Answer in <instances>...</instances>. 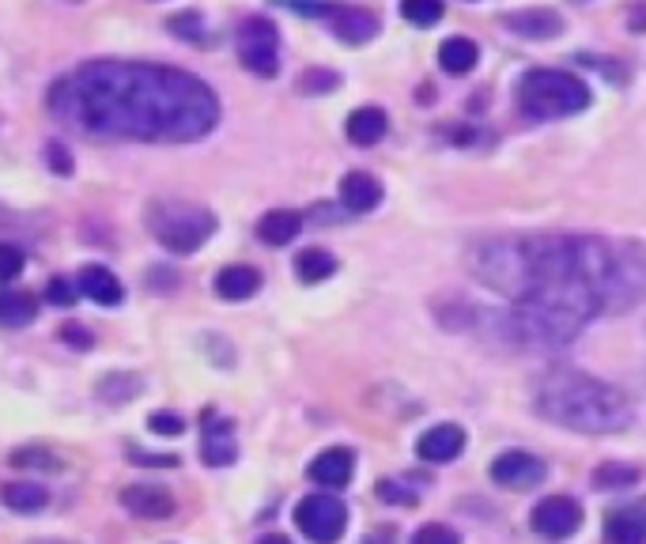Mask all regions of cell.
<instances>
[{"instance_id": "cell-4", "label": "cell", "mask_w": 646, "mask_h": 544, "mask_svg": "<svg viewBox=\"0 0 646 544\" xmlns=\"http://www.w3.org/2000/svg\"><path fill=\"white\" fill-rule=\"evenodd\" d=\"M216 227H220L216 212H208L197 200L163 197L148 205V231L156 235L170 254H197L208 238L216 235Z\"/></svg>"}, {"instance_id": "cell-25", "label": "cell", "mask_w": 646, "mask_h": 544, "mask_svg": "<svg viewBox=\"0 0 646 544\" xmlns=\"http://www.w3.org/2000/svg\"><path fill=\"white\" fill-rule=\"evenodd\" d=\"M332 273H337V257H332L329 250L310 246V250H302L296 257V276L302 284H321V280H329Z\"/></svg>"}, {"instance_id": "cell-30", "label": "cell", "mask_w": 646, "mask_h": 544, "mask_svg": "<svg viewBox=\"0 0 646 544\" xmlns=\"http://www.w3.org/2000/svg\"><path fill=\"white\" fill-rule=\"evenodd\" d=\"M413 544H461V537H458V530L443 526V522H427V526L416 530Z\"/></svg>"}, {"instance_id": "cell-34", "label": "cell", "mask_w": 646, "mask_h": 544, "mask_svg": "<svg viewBox=\"0 0 646 544\" xmlns=\"http://www.w3.org/2000/svg\"><path fill=\"white\" fill-rule=\"evenodd\" d=\"M19 273H23V250H16V246L0 243V284L16 280Z\"/></svg>"}, {"instance_id": "cell-6", "label": "cell", "mask_w": 646, "mask_h": 544, "mask_svg": "<svg viewBox=\"0 0 646 544\" xmlns=\"http://www.w3.org/2000/svg\"><path fill=\"white\" fill-rule=\"evenodd\" d=\"M239 61L261 80H272L280 72V34L269 19L250 16L239 27Z\"/></svg>"}, {"instance_id": "cell-39", "label": "cell", "mask_w": 646, "mask_h": 544, "mask_svg": "<svg viewBox=\"0 0 646 544\" xmlns=\"http://www.w3.org/2000/svg\"><path fill=\"white\" fill-rule=\"evenodd\" d=\"M61 340H64L69 348H76V352H88V348L95 345L91 333L83 329V326H76V322H72V326H64V329H61Z\"/></svg>"}, {"instance_id": "cell-18", "label": "cell", "mask_w": 646, "mask_h": 544, "mask_svg": "<svg viewBox=\"0 0 646 544\" xmlns=\"http://www.w3.org/2000/svg\"><path fill=\"white\" fill-rule=\"evenodd\" d=\"M386 129H389L386 110H378V107H359V110H351V113H348V121H345L348 140H351V145H359V148L378 145V140L386 137Z\"/></svg>"}, {"instance_id": "cell-12", "label": "cell", "mask_w": 646, "mask_h": 544, "mask_svg": "<svg viewBox=\"0 0 646 544\" xmlns=\"http://www.w3.org/2000/svg\"><path fill=\"white\" fill-rule=\"evenodd\" d=\"M351 473H356V454H351L348 446H329V451H321L315 462H310V481L332 492L348 488Z\"/></svg>"}, {"instance_id": "cell-1", "label": "cell", "mask_w": 646, "mask_h": 544, "mask_svg": "<svg viewBox=\"0 0 646 544\" xmlns=\"http://www.w3.org/2000/svg\"><path fill=\"white\" fill-rule=\"evenodd\" d=\"M484 288L515 303L510 329L529 348L572 345L597 314L646 299V257L594 235H510L473 250Z\"/></svg>"}, {"instance_id": "cell-32", "label": "cell", "mask_w": 646, "mask_h": 544, "mask_svg": "<svg viewBox=\"0 0 646 544\" xmlns=\"http://www.w3.org/2000/svg\"><path fill=\"white\" fill-rule=\"evenodd\" d=\"M277 4L288 8V12L307 16V19H329V12H332L329 0H277Z\"/></svg>"}, {"instance_id": "cell-35", "label": "cell", "mask_w": 646, "mask_h": 544, "mask_svg": "<svg viewBox=\"0 0 646 544\" xmlns=\"http://www.w3.org/2000/svg\"><path fill=\"white\" fill-rule=\"evenodd\" d=\"M46 299L53 303V307H72L76 303V288L69 280H61V276H53L50 284H46Z\"/></svg>"}, {"instance_id": "cell-20", "label": "cell", "mask_w": 646, "mask_h": 544, "mask_svg": "<svg viewBox=\"0 0 646 544\" xmlns=\"http://www.w3.org/2000/svg\"><path fill=\"white\" fill-rule=\"evenodd\" d=\"M258 288H261V273L250 269V265H227V269L216 276V291H220L227 303L250 299V295H258Z\"/></svg>"}, {"instance_id": "cell-3", "label": "cell", "mask_w": 646, "mask_h": 544, "mask_svg": "<svg viewBox=\"0 0 646 544\" xmlns=\"http://www.w3.org/2000/svg\"><path fill=\"white\" fill-rule=\"evenodd\" d=\"M537 413L567 432L583 435H613L635 419L632 397L620 386H609L602 378H590L583 370H548L537 386Z\"/></svg>"}, {"instance_id": "cell-40", "label": "cell", "mask_w": 646, "mask_h": 544, "mask_svg": "<svg viewBox=\"0 0 646 544\" xmlns=\"http://www.w3.org/2000/svg\"><path fill=\"white\" fill-rule=\"evenodd\" d=\"M46 159H50V170L53 175H72V156L64 151L61 145H50L46 148Z\"/></svg>"}, {"instance_id": "cell-33", "label": "cell", "mask_w": 646, "mask_h": 544, "mask_svg": "<svg viewBox=\"0 0 646 544\" xmlns=\"http://www.w3.org/2000/svg\"><path fill=\"white\" fill-rule=\"evenodd\" d=\"M148 427H151L156 435L178 438V435L186 432V419L178 416V413H151V416H148Z\"/></svg>"}, {"instance_id": "cell-21", "label": "cell", "mask_w": 646, "mask_h": 544, "mask_svg": "<svg viewBox=\"0 0 646 544\" xmlns=\"http://www.w3.org/2000/svg\"><path fill=\"white\" fill-rule=\"evenodd\" d=\"M477 61H480V46L473 42V38L454 34L439 46V65H443V72H450V76L473 72L477 69Z\"/></svg>"}, {"instance_id": "cell-28", "label": "cell", "mask_w": 646, "mask_h": 544, "mask_svg": "<svg viewBox=\"0 0 646 544\" xmlns=\"http://www.w3.org/2000/svg\"><path fill=\"white\" fill-rule=\"evenodd\" d=\"M443 12H446L443 0H401V16L408 19V23H416V27L439 23Z\"/></svg>"}, {"instance_id": "cell-38", "label": "cell", "mask_w": 646, "mask_h": 544, "mask_svg": "<svg viewBox=\"0 0 646 544\" xmlns=\"http://www.w3.org/2000/svg\"><path fill=\"white\" fill-rule=\"evenodd\" d=\"M129 462H132V465H156V469H175L178 457H175V454H145V451H137V446H132V451H129Z\"/></svg>"}, {"instance_id": "cell-26", "label": "cell", "mask_w": 646, "mask_h": 544, "mask_svg": "<svg viewBox=\"0 0 646 544\" xmlns=\"http://www.w3.org/2000/svg\"><path fill=\"white\" fill-rule=\"evenodd\" d=\"M140 389H145V382H140L137 375H118V370L99 382V397L107 400V405H129Z\"/></svg>"}, {"instance_id": "cell-15", "label": "cell", "mask_w": 646, "mask_h": 544, "mask_svg": "<svg viewBox=\"0 0 646 544\" xmlns=\"http://www.w3.org/2000/svg\"><path fill=\"white\" fill-rule=\"evenodd\" d=\"M329 27H332V34H337L340 42H348V46H364L378 34V19L370 12H364V8H337L332 4Z\"/></svg>"}, {"instance_id": "cell-8", "label": "cell", "mask_w": 646, "mask_h": 544, "mask_svg": "<svg viewBox=\"0 0 646 544\" xmlns=\"http://www.w3.org/2000/svg\"><path fill=\"white\" fill-rule=\"evenodd\" d=\"M583 526V507L572 495H548L534 507V530L548 541H567Z\"/></svg>"}, {"instance_id": "cell-14", "label": "cell", "mask_w": 646, "mask_h": 544, "mask_svg": "<svg viewBox=\"0 0 646 544\" xmlns=\"http://www.w3.org/2000/svg\"><path fill=\"white\" fill-rule=\"evenodd\" d=\"M507 31H515L518 38H534V42H545V38H556L564 31V19L553 8H521V12L503 16Z\"/></svg>"}, {"instance_id": "cell-42", "label": "cell", "mask_w": 646, "mask_h": 544, "mask_svg": "<svg viewBox=\"0 0 646 544\" xmlns=\"http://www.w3.org/2000/svg\"><path fill=\"white\" fill-rule=\"evenodd\" d=\"M34 544H72V541H34Z\"/></svg>"}, {"instance_id": "cell-24", "label": "cell", "mask_w": 646, "mask_h": 544, "mask_svg": "<svg viewBox=\"0 0 646 544\" xmlns=\"http://www.w3.org/2000/svg\"><path fill=\"white\" fill-rule=\"evenodd\" d=\"M38 318V299L31 291H4L0 295V326L23 329Z\"/></svg>"}, {"instance_id": "cell-22", "label": "cell", "mask_w": 646, "mask_h": 544, "mask_svg": "<svg viewBox=\"0 0 646 544\" xmlns=\"http://www.w3.org/2000/svg\"><path fill=\"white\" fill-rule=\"evenodd\" d=\"M605 544H646V518L639 511H613L605 518Z\"/></svg>"}, {"instance_id": "cell-13", "label": "cell", "mask_w": 646, "mask_h": 544, "mask_svg": "<svg viewBox=\"0 0 646 544\" xmlns=\"http://www.w3.org/2000/svg\"><path fill=\"white\" fill-rule=\"evenodd\" d=\"M461 451H465V432L458 424L431 427V432H424L420 443H416V454L431 465H450L454 457H461Z\"/></svg>"}, {"instance_id": "cell-29", "label": "cell", "mask_w": 646, "mask_h": 544, "mask_svg": "<svg viewBox=\"0 0 646 544\" xmlns=\"http://www.w3.org/2000/svg\"><path fill=\"white\" fill-rule=\"evenodd\" d=\"M337 83H340L337 72H329V69H307V72H299L296 88L302 95H326V91L337 88Z\"/></svg>"}, {"instance_id": "cell-9", "label": "cell", "mask_w": 646, "mask_h": 544, "mask_svg": "<svg viewBox=\"0 0 646 544\" xmlns=\"http://www.w3.org/2000/svg\"><path fill=\"white\" fill-rule=\"evenodd\" d=\"M545 462L526 451H507L499 454L496 462H491V481L499 484V488L507 492H529L537 488V484H545Z\"/></svg>"}, {"instance_id": "cell-37", "label": "cell", "mask_w": 646, "mask_h": 544, "mask_svg": "<svg viewBox=\"0 0 646 544\" xmlns=\"http://www.w3.org/2000/svg\"><path fill=\"white\" fill-rule=\"evenodd\" d=\"M378 500H386V503H405V507H413V503H416V492H405L397 481H378Z\"/></svg>"}, {"instance_id": "cell-11", "label": "cell", "mask_w": 646, "mask_h": 544, "mask_svg": "<svg viewBox=\"0 0 646 544\" xmlns=\"http://www.w3.org/2000/svg\"><path fill=\"white\" fill-rule=\"evenodd\" d=\"M201 457L205 465L212 469H223L239 457V443H235V424L231 419H220L212 413H205V443H201Z\"/></svg>"}, {"instance_id": "cell-19", "label": "cell", "mask_w": 646, "mask_h": 544, "mask_svg": "<svg viewBox=\"0 0 646 544\" xmlns=\"http://www.w3.org/2000/svg\"><path fill=\"white\" fill-rule=\"evenodd\" d=\"M302 231V216L291 212V208H272L258 219V238L269 246H288L296 243V235Z\"/></svg>"}, {"instance_id": "cell-7", "label": "cell", "mask_w": 646, "mask_h": 544, "mask_svg": "<svg viewBox=\"0 0 646 544\" xmlns=\"http://www.w3.org/2000/svg\"><path fill=\"white\" fill-rule=\"evenodd\" d=\"M296 526L307 541L332 544V541L345 537V530H348V507L337 500V495H326V492L307 495V500L296 507Z\"/></svg>"}, {"instance_id": "cell-41", "label": "cell", "mask_w": 646, "mask_h": 544, "mask_svg": "<svg viewBox=\"0 0 646 544\" xmlns=\"http://www.w3.org/2000/svg\"><path fill=\"white\" fill-rule=\"evenodd\" d=\"M258 544H291L288 537H280V533H272V537H261Z\"/></svg>"}, {"instance_id": "cell-5", "label": "cell", "mask_w": 646, "mask_h": 544, "mask_svg": "<svg viewBox=\"0 0 646 544\" xmlns=\"http://www.w3.org/2000/svg\"><path fill=\"white\" fill-rule=\"evenodd\" d=\"M518 107L529 118L553 121V118H572L590 107V88L578 76L559 72V69H537L518 80Z\"/></svg>"}, {"instance_id": "cell-27", "label": "cell", "mask_w": 646, "mask_h": 544, "mask_svg": "<svg viewBox=\"0 0 646 544\" xmlns=\"http://www.w3.org/2000/svg\"><path fill=\"white\" fill-rule=\"evenodd\" d=\"M639 469L635 465H620V462H605L594 469V484L602 492H616V488H632V484H639Z\"/></svg>"}, {"instance_id": "cell-36", "label": "cell", "mask_w": 646, "mask_h": 544, "mask_svg": "<svg viewBox=\"0 0 646 544\" xmlns=\"http://www.w3.org/2000/svg\"><path fill=\"white\" fill-rule=\"evenodd\" d=\"M170 27H175V34H178V38H189V42H201V31H197V27H201V16H197V12L175 16V19H170Z\"/></svg>"}, {"instance_id": "cell-10", "label": "cell", "mask_w": 646, "mask_h": 544, "mask_svg": "<svg viewBox=\"0 0 646 544\" xmlns=\"http://www.w3.org/2000/svg\"><path fill=\"white\" fill-rule=\"evenodd\" d=\"M121 503H126L129 514L151 518V522H163L178 511L175 495H170L167 488H159V484H129V488L121 492Z\"/></svg>"}, {"instance_id": "cell-17", "label": "cell", "mask_w": 646, "mask_h": 544, "mask_svg": "<svg viewBox=\"0 0 646 544\" xmlns=\"http://www.w3.org/2000/svg\"><path fill=\"white\" fill-rule=\"evenodd\" d=\"M340 200H345L348 212H370V208H378V200H382V186H378L375 175H367V170H351L340 181Z\"/></svg>"}, {"instance_id": "cell-23", "label": "cell", "mask_w": 646, "mask_h": 544, "mask_svg": "<svg viewBox=\"0 0 646 544\" xmlns=\"http://www.w3.org/2000/svg\"><path fill=\"white\" fill-rule=\"evenodd\" d=\"M46 500H50V495H46L42 484H34V481H12V484L0 488V503H4L8 511H16V514L42 511Z\"/></svg>"}, {"instance_id": "cell-16", "label": "cell", "mask_w": 646, "mask_h": 544, "mask_svg": "<svg viewBox=\"0 0 646 544\" xmlns=\"http://www.w3.org/2000/svg\"><path fill=\"white\" fill-rule=\"evenodd\" d=\"M76 284H80V291L88 295L91 303H99V307H118V303L126 299V288H121V280L107 269V265H83Z\"/></svg>"}, {"instance_id": "cell-31", "label": "cell", "mask_w": 646, "mask_h": 544, "mask_svg": "<svg viewBox=\"0 0 646 544\" xmlns=\"http://www.w3.org/2000/svg\"><path fill=\"white\" fill-rule=\"evenodd\" d=\"M12 465L16 469H61L57 457H46V451H12Z\"/></svg>"}, {"instance_id": "cell-2", "label": "cell", "mask_w": 646, "mask_h": 544, "mask_svg": "<svg viewBox=\"0 0 646 544\" xmlns=\"http://www.w3.org/2000/svg\"><path fill=\"white\" fill-rule=\"evenodd\" d=\"M50 107L80 132L145 145L201 140L220 121V99L201 76L140 61H91L53 83Z\"/></svg>"}]
</instances>
